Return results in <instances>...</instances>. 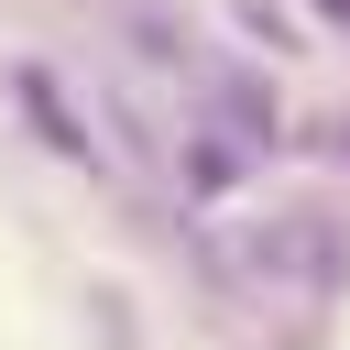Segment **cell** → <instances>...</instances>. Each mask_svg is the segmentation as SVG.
<instances>
[{"instance_id": "1", "label": "cell", "mask_w": 350, "mask_h": 350, "mask_svg": "<svg viewBox=\"0 0 350 350\" xmlns=\"http://www.w3.org/2000/svg\"><path fill=\"white\" fill-rule=\"evenodd\" d=\"M186 186H197V197H219V186H230V153H219V142H197V153H186Z\"/></svg>"}]
</instances>
